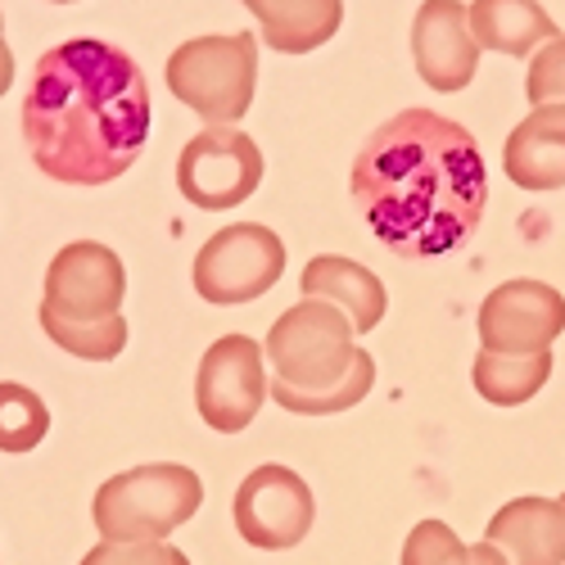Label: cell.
Instances as JSON below:
<instances>
[{
    "mask_svg": "<svg viewBox=\"0 0 565 565\" xmlns=\"http://www.w3.org/2000/svg\"><path fill=\"white\" fill-rule=\"evenodd\" d=\"M235 530L249 547L263 552H286L299 547L317 521V502L312 489L303 484V476H295L290 466H258L241 480V493H235Z\"/></svg>",
    "mask_w": 565,
    "mask_h": 565,
    "instance_id": "obj_8",
    "label": "cell"
},
{
    "mask_svg": "<svg viewBox=\"0 0 565 565\" xmlns=\"http://www.w3.org/2000/svg\"><path fill=\"white\" fill-rule=\"evenodd\" d=\"M51 435V407L19 381H0V452H32Z\"/></svg>",
    "mask_w": 565,
    "mask_h": 565,
    "instance_id": "obj_20",
    "label": "cell"
},
{
    "mask_svg": "<svg viewBox=\"0 0 565 565\" xmlns=\"http://www.w3.org/2000/svg\"><path fill=\"white\" fill-rule=\"evenodd\" d=\"M263 344L249 335H222L195 375V407L204 416V426L217 435H241L249 420L258 416L267 398V371H263Z\"/></svg>",
    "mask_w": 565,
    "mask_h": 565,
    "instance_id": "obj_9",
    "label": "cell"
},
{
    "mask_svg": "<svg viewBox=\"0 0 565 565\" xmlns=\"http://www.w3.org/2000/svg\"><path fill=\"white\" fill-rule=\"evenodd\" d=\"M299 286H303V299H326V303H335L349 321H353V331L366 335L375 331V326L385 321V308H390V295L381 286V276H375L371 267L362 263H349L340 254H321L303 267L299 276Z\"/></svg>",
    "mask_w": 565,
    "mask_h": 565,
    "instance_id": "obj_15",
    "label": "cell"
},
{
    "mask_svg": "<svg viewBox=\"0 0 565 565\" xmlns=\"http://www.w3.org/2000/svg\"><path fill=\"white\" fill-rule=\"evenodd\" d=\"M565 331V295L543 280H507L480 303L484 353H543Z\"/></svg>",
    "mask_w": 565,
    "mask_h": 565,
    "instance_id": "obj_11",
    "label": "cell"
},
{
    "mask_svg": "<svg viewBox=\"0 0 565 565\" xmlns=\"http://www.w3.org/2000/svg\"><path fill=\"white\" fill-rule=\"evenodd\" d=\"M353 200L398 258H439L476 235L489 204L484 154L461 122L403 109L366 136L353 163Z\"/></svg>",
    "mask_w": 565,
    "mask_h": 565,
    "instance_id": "obj_1",
    "label": "cell"
},
{
    "mask_svg": "<svg viewBox=\"0 0 565 565\" xmlns=\"http://www.w3.org/2000/svg\"><path fill=\"white\" fill-rule=\"evenodd\" d=\"M280 271H286V245L263 222H235L209 235L195 254V290L213 308H235L263 299Z\"/></svg>",
    "mask_w": 565,
    "mask_h": 565,
    "instance_id": "obj_6",
    "label": "cell"
},
{
    "mask_svg": "<svg viewBox=\"0 0 565 565\" xmlns=\"http://www.w3.org/2000/svg\"><path fill=\"white\" fill-rule=\"evenodd\" d=\"M19 122L45 177L109 185L150 140V86L122 45L77 36L36 60Z\"/></svg>",
    "mask_w": 565,
    "mask_h": 565,
    "instance_id": "obj_2",
    "label": "cell"
},
{
    "mask_svg": "<svg viewBox=\"0 0 565 565\" xmlns=\"http://www.w3.org/2000/svg\"><path fill=\"white\" fill-rule=\"evenodd\" d=\"M0 28H6V19H0ZM14 86V55H10V45H6V36H0V96Z\"/></svg>",
    "mask_w": 565,
    "mask_h": 565,
    "instance_id": "obj_25",
    "label": "cell"
},
{
    "mask_svg": "<svg viewBox=\"0 0 565 565\" xmlns=\"http://www.w3.org/2000/svg\"><path fill=\"white\" fill-rule=\"evenodd\" d=\"M525 96H530L534 109H543V105H565V36L547 41L543 51L530 55Z\"/></svg>",
    "mask_w": 565,
    "mask_h": 565,
    "instance_id": "obj_22",
    "label": "cell"
},
{
    "mask_svg": "<svg viewBox=\"0 0 565 565\" xmlns=\"http://www.w3.org/2000/svg\"><path fill=\"white\" fill-rule=\"evenodd\" d=\"M561 502H565V493H561Z\"/></svg>",
    "mask_w": 565,
    "mask_h": 565,
    "instance_id": "obj_27",
    "label": "cell"
},
{
    "mask_svg": "<svg viewBox=\"0 0 565 565\" xmlns=\"http://www.w3.org/2000/svg\"><path fill=\"white\" fill-rule=\"evenodd\" d=\"M55 6H73V0H55Z\"/></svg>",
    "mask_w": 565,
    "mask_h": 565,
    "instance_id": "obj_26",
    "label": "cell"
},
{
    "mask_svg": "<svg viewBox=\"0 0 565 565\" xmlns=\"http://www.w3.org/2000/svg\"><path fill=\"white\" fill-rule=\"evenodd\" d=\"M82 565H191V556L172 543H100L82 556Z\"/></svg>",
    "mask_w": 565,
    "mask_h": 565,
    "instance_id": "obj_23",
    "label": "cell"
},
{
    "mask_svg": "<svg viewBox=\"0 0 565 565\" xmlns=\"http://www.w3.org/2000/svg\"><path fill=\"white\" fill-rule=\"evenodd\" d=\"M127 299V267L109 245L73 241L55 254L45 271V312L68 321H100L114 317Z\"/></svg>",
    "mask_w": 565,
    "mask_h": 565,
    "instance_id": "obj_10",
    "label": "cell"
},
{
    "mask_svg": "<svg viewBox=\"0 0 565 565\" xmlns=\"http://www.w3.org/2000/svg\"><path fill=\"white\" fill-rule=\"evenodd\" d=\"M204 502V484L191 466L154 461L136 466L122 476L105 480L90 515L105 543H163L172 530H181Z\"/></svg>",
    "mask_w": 565,
    "mask_h": 565,
    "instance_id": "obj_4",
    "label": "cell"
},
{
    "mask_svg": "<svg viewBox=\"0 0 565 565\" xmlns=\"http://www.w3.org/2000/svg\"><path fill=\"white\" fill-rule=\"evenodd\" d=\"M511 565H565V502L561 498H515L493 511L484 530Z\"/></svg>",
    "mask_w": 565,
    "mask_h": 565,
    "instance_id": "obj_13",
    "label": "cell"
},
{
    "mask_svg": "<svg viewBox=\"0 0 565 565\" xmlns=\"http://www.w3.org/2000/svg\"><path fill=\"white\" fill-rule=\"evenodd\" d=\"M470 547L444 521H420L403 543V565H466Z\"/></svg>",
    "mask_w": 565,
    "mask_h": 565,
    "instance_id": "obj_21",
    "label": "cell"
},
{
    "mask_svg": "<svg viewBox=\"0 0 565 565\" xmlns=\"http://www.w3.org/2000/svg\"><path fill=\"white\" fill-rule=\"evenodd\" d=\"M41 326L64 353L86 358V362H114L127 349V335H131L122 312L100 317V321H68V317H55V312L41 308Z\"/></svg>",
    "mask_w": 565,
    "mask_h": 565,
    "instance_id": "obj_19",
    "label": "cell"
},
{
    "mask_svg": "<svg viewBox=\"0 0 565 565\" xmlns=\"http://www.w3.org/2000/svg\"><path fill=\"white\" fill-rule=\"evenodd\" d=\"M276 55H308L344 23V0H245Z\"/></svg>",
    "mask_w": 565,
    "mask_h": 565,
    "instance_id": "obj_16",
    "label": "cell"
},
{
    "mask_svg": "<svg viewBox=\"0 0 565 565\" xmlns=\"http://www.w3.org/2000/svg\"><path fill=\"white\" fill-rule=\"evenodd\" d=\"M353 335V321L326 299H299L286 308L263 344L276 366L267 394L295 416H335L358 407L375 385V362Z\"/></svg>",
    "mask_w": 565,
    "mask_h": 565,
    "instance_id": "obj_3",
    "label": "cell"
},
{
    "mask_svg": "<svg viewBox=\"0 0 565 565\" xmlns=\"http://www.w3.org/2000/svg\"><path fill=\"white\" fill-rule=\"evenodd\" d=\"M263 181V150L249 131L235 127H209L195 140H185L177 159V191L195 209H235L245 204Z\"/></svg>",
    "mask_w": 565,
    "mask_h": 565,
    "instance_id": "obj_7",
    "label": "cell"
},
{
    "mask_svg": "<svg viewBox=\"0 0 565 565\" xmlns=\"http://www.w3.org/2000/svg\"><path fill=\"white\" fill-rule=\"evenodd\" d=\"M476 390L493 407H521L530 403L552 375V349L543 353H480L476 358Z\"/></svg>",
    "mask_w": 565,
    "mask_h": 565,
    "instance_id": "obj_18",
    "label": "cell"
},
{
    "mask_svg": "<svg viewBox=\"0 0 565 565\" xmlns=\"http://www.w3.org/2000/svg\"><path fill=\"white\" fill-rule=\"evenodd\" d=\"M466 565H511V561H507L502 547H493L489 539H480L476 547H470V561H466Z\"/></svg>",
    "mask_w": 565,
    "mask_h": 565,
    "instance_id": "obj_24",
    "label": "cell"
},
{
    "mask_svg": "<svg viewBox=\"0 0 565 565\" xmlns=\"http://www.w3.org/2000/svg\"><path fill=\"white\" fill-rule=\"evenodd\" d=\"M258 86V36H195L168 55V90L204 122H241Z\"/></svg>",
    "mask_w": 565,
    "mask_h": 565,
    "instance_id": "obj_5",
    "label": "cell"
},
{
    "mask_svg": "<svg viewBox=\"0 0 565 565\" xmlns=\"http://www.w3.org/2000/svg\"><path fill=\"white\" fill-rule=\"evenodd\" d=\"M466 19L480 51H498L511 60H530L539 45L556 41V23L547 19L539 0H476Z\"/></svg>",
    "mask_w": 565,
    "mask_h": 565,
    "instance_id": "obj_17",
    "label": "cell"
},
{
    "mask_svg": "<svg viewBox=\"0 0 565 565\" xmlns=\"http://www.w3.org/2000/svg\"><path fill=\"white\" fill-rule=\"evenodd\" d=\"M412 55L416 73L444 96L470 86L480 68V41L470 36V19L461 0H426L412 23Z\"/></svg>",
    "mask_w": 565,
    "mask_h": 565,
    "instance_id": "obj_12",
    "label": "cell"
},
{
    "mask_svg": "<svg viewBox=\"0 0 565 565\" xmlns=\"http://www.w3.org/2000/svg\"><path fill=\"white\" fill-rule=\"evenodd\" d=\"M502 168L521 191H561L565 185V105H543L515 127L507 136Z\"/></svg>",
    "mask_w": 565,
    "mask_h": 565,
    "instance_id": "obj_14",
    "label": "cell"
}]
</instances>
